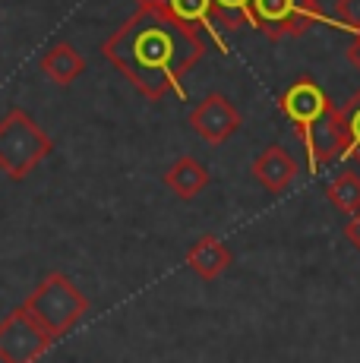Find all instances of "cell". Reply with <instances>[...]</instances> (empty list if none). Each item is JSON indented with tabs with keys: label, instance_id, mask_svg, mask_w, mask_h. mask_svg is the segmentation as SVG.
<instances>
[{
	"label": "cell",
	"instance_id": "15",
	"mask_svg": "<svg viewBox=\"0 0 360 363\" xmlns=\"http://www.w3.org/2000/svg\"><path fill=\"white\" fill-rule=\"evenodd\" d=\"M215 13L221 35L250 26V0H215Z\"/></svg>",
	"mask_w": 360,
	"mask_h": 363
},
{
	"label": "cell",
	"instance_id": "17",
	"mask_svg": "<svg viewBox=\"0 0 360 363\" xmlns=\"http://www.w3.org/2000/svg\"><path fill=\"white\" fill-rule=\"evenodd\" d=\"M335 16L344 29L360 32V0H338L335 4Z\"/></svg>",
	"mask_w": 360,
	"mask_h": 363
},
{
	"label": "cell",
	"instance_id": "19",
	"mask_svg": "<svg viewBox=\"0 0 360 363\" xmlns=\"http://www.w3.org/2000/svg\"><path fill=\"white\" fill-rule=\"evenodd\" d=\"M348 60L354 64L357 69H360V32H357V38H354V45L348 48Z\"/></svg>",
	"mask_w": 360,
	"mask_h": 363
},
{
	"label": "cell",
	"instance_id": "8",
	"mask_svg": "<svg viewBox=\"0 0 360 363\" xmlns=\"http://www.w3.org/2000/svg\"><path fill=\"white\" fill-rule=\"evenodd\" d=\"M279 108L297 130V127H303V123L316 121L322 111H329L332 101H329V95H325V89L313 79V76H297L285 92H281Z\"/></svg>",
	"mask_w": 360,
	"mask_h": 363
},
{
	"label": "cell",
	"instance_id": "13",
	"mask_svg": "<svg viewBox=\"0 0 360 363\" xmlns=\"http://www.w3.org/2000/svg\"><path fill=\"white\" fill-rule=\"evenodd\" d=\"M209 171L206 164H199L193 155H180L174 164L164 171V186L174 193L177 199H196L199 193L209 186Z\"/></svg>",
	"mask_w": 360,
	"mask_h": 363
},
{
	"label": "cell",
	"instance_id": "4",
	"mask_svg": "<svg viewBox=\"0 0 360 363\" xmlns=\"http://www.w3.org/2000/svg\"><path fill=\"white\" fill-rule=\"evenodd\" d=\"M316 23H322L320 0H250V26L269 41L297 38Z\"/></svg>",
	"mask_w": 360,
	"mask_h": 363
},
{
	"label": "cell",
	"instance_id": "14",
	"mask_svg": "<svg viewBox=\"0 0 360 363\" xmlns=\"http://www.w3.org/2000/svg\"><path fill=\"white\" fill-rule=\"evenodd\" d=\"M329 202L344 215L360 212V174L357 171H342L329 186H325Z\"/></svg>",
	"mask_w": 360,
	"mask_h": 363
},
{
	"label": "cell",
	"instance_id": "11",
	"mask_svg": "<svg viewBox=\"0 0 360 363\" xmlns=\"http://www.w3.org/2000/svg\"><path fill=\"white\" fill-rule=\"evenodd\" d=\"M168 13L174 19H180L184 26L196 29L199 35H206L215 48L225 45V35L218 29L215 0H168Z\"/></svg>",
	"mask_w": 360,
	"mask_h": 363
},
{
	"label": "cell",
	"instance_id": "16",
	"mask_svg": "<svg viewBox=\"0 0 360 363\" xmlns=\"http://www.w3.org/2000/svg\"><path fill=\"white\" fill-rule=\"evenodd\" d=\"M342 117H344V127H348V136H351V155L348 158H357L360 162V89L342 108Z\"/></svg>",
	"mask_w": 360,
	"mask_h": 363
},
{
	"label": "cell",
	"instance_id": "7",
	"mask_svg": "<svg viewBox=\"0 0 360 363\" xmlns=\"http://www.w3.org/2000/svg\"><path fill=\"white\" fill-rule=\"evenodd\" d=\"M190 127L209 145H225L234 133L244 127V117H240L237 104L227 99V95L209 92L196 108L190 111Z\"/></svg>",
	"mask_w": 360,
	"mask_h": 363
},
{
	"label": "cell",
	"instance_id": "6",
	"mask_svg": "<svg viewBox=\"0 0 360 363\" xmlns=\"http://www.w3.org/2000/svg\"><path fill=\"white\" fill-rule=\"evenodd\" d=\"M297 136L307 145L313 171H322L325 164H335L351 155V136H348V127H344L342 108H335V104L329 111H322L316 121L297 127Z\"/></svg>",
	"mask_w": 360,
	"mask_h": 363
},
{
	"label": "cell",
	"instance_id": "9",
	"mask_svg": "<svg viewBox=\"0 0 360 363\" xmlns=\"http://www.w3.org/2000/svg\"><path fill=\"white\" fill-rule=\"evenodd\" d=\"M250 171L262 184V190L272 193V196H281V193L291 190V184H294L297 174H300V167H297L294 155H291L285 145H266V149L253 158Z\"/></svg>",
	"mask_w": 360,
	"mask_h": 363
},
{
	"label": "cell",
	"instance_id": "3",
	"mask_svg": "<svg viewBox=\"0 0 360 363\" xmlns=\"http://www.w3.org/2000/svg\"><path fill=\"white\" fill-rule=\"evenodd\" d=\"M26 310L45 325V332L54 341L73 332V325L89 313V297L64 275V272H47L41 284L23 300Z\"/></svg>",
	"mask_w": 360,
	"mask_h": 363
},
{
	"label": "cell",
	"instance_id": "2",
	"mask_svg": "<svg viewBox=\"0 0 360 363\" xmlns=\"http://www.w3.org/2000/svg\"><path fill=\"white\" fill-rule=\"evenodd\" d=\"M54 152V139L23 108L0 117V171L10 180H26Z\"/></svg>",
	"mask_w": 360,
	"mask_h": 363
},
{
	"label": "cell",
	"instance_id": "18",
	"mask_svg": "<svg viewBox=\"0 0 360 363\" xmlns=\"http://www.w3.org/2000/svg\"><path fill=\"white\" fill-rule=\"evenodd\" d=\"M344 237H348V243L360 253V212L348 215V225H344Z\"/></svg>",
	"mask_w": 360,
	"mask_h": 363
},
{
	"label": "cell",
	"instance_id": "1",
	"mask_svg": "<svg viewBox=\"0 0 360 363\" xmlns=\"http://www.w3.org/2000/svg\"><path fill=\"white\" fill-rule=\"evenodd\" d=\"M99 51L142 99L162 101L171 92L186 95L184 76L206 57L209 38L174 19L168 6H136Z\"/></svg>",
	"mask_w": 360,
	"mask_h": 363
},
{
	"label": "cell",
	"instance_id": "5",
	"mask_svg": "<svg viewBox=\"0 0 360 363\" xmlns=\"http://www.w3.org/2000/svg\"><path fill=\"white\" fill-rule=\"evenodd\" d=\"M51 345L54 338L26 310V303L0 319V363H38Z\"/></svg>",
	"mask_w": 360,
	"mask_h": 363
},
{
	"label": "cell",
	"instance_id": "12",
	"mask_svg": "<svg viewBox=\"0 0 360 363\" xmlns=\"http://www.w3.org/2000/svg\"><path fill=\"white\" fill-rule=\"evenodd\" d=\"M41 73L54 82V86H70L82 73H86V60L76 51L70 41H57L54 48H47L41 54Z\"/></svg>",
	"mask_w": 360,
	"mask_h": 363
},
{
	"label": "cell",
	"instance_id": "10",
	"mask_svg": "<svg viewBox=\"0 0 360 363\" xmlns=\"http://www.w3.org/2000/svg\"><path fill=\"white\" fill-rule=\"evenodd\" d=\"M184 262H186V269H193L203 281H215V278H221L227 269H231L234 256H231V250H227L225 240H218L215 234H206L186 250Z\"/></svg>",
	"mask_w": 360,
	"mask_h": 363
}]
</instances>
